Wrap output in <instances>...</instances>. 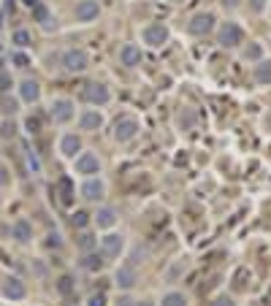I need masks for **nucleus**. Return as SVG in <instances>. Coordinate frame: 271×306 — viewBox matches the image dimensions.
Returning a JSON list of instances; mask_svg holds the SVG:
<instances>
[{
    "label": "nucleus",
    "instance_id": "obj_1",
    "mask_svg": "<svg viewBox=\"0 0 271 306\" xmlns=\"http://www.w3.org/2000/svg\"><path fill=\"white\" fill-rule=\"evenodd\" d=\"M87 65H90V57L84 49H68L62 54V68L68 73H82V71H87Z\"/></svg>",
    "mask_w": 271,
    "mask_h": 306
},
{
    "label": "nucleus",
    "instance_id": "obj_2",
    "mask_svg": "<svg viewBox=\"0 0 271 306\" xmlns=\"http://www.w3.org/2000/svg\"><path fill=\"white\" fill-rule=\"evenodd\" d=\"M82 95H84V101H87V103H92V106H106V103L111 101V92H108V87H106V84H101V82L84 84Z\"/></svg>",
    "mask_w": 271,
    "mask_h": 306
},
{
    "label": "nucleus",
    "instance_id": "obj_3",
    "mask_svg": "<svg viewBox=\"0 0 271 306\" xmlns=\"http://www.w3.org/2000/svg\"><path fill=\"white\" fill-rule=\"evenodd\" d=\"M241 38H244V33H241V27L236 25V22H225V25L220 27V33H217V44L225 46V49H233V46H239Z\"/></svg>",
    "mask_w": 271,
    "mask_h": 306
},
{
    "label": "nucleus",
    "instance_id": "obj_4",
    "mask_svg": "<svg viewBox=\"0 0 271 306\" xmlns=\"http://www.w3.org/2000/svg\"><path fill=\"white\" fill-rule=\"evenodd\" d=\"M212 27H215V14H209V11H201L187 22L190 36H206V33H212Z\"/></svg>",
    "mask_w": 271,
    "mask_h": 306
},
{
    "label": "nucleus",
    "instance_id": "obj_5",
    "mask_svg": "<svg viewBox=\"0 0 271 306\" xmlns=\"http://www.w3.org/2000/svg\"><path fill=\"white\" fill-rule=\"evenodd\" d=\"M73 114H76V106H73V101H68V98H57V101L52 103V119H54L57 125L71 122Z\"/></svg>",
    "mask_w": 271,
    "mask_h": 306
},
{
    "label": "nucleus",
    "instance_id": "obj_6",
    "mask_svg": "<svg viewBox=\"0 0 271 306\" xmlns=\"http://www.w3.org/2000/svg\"><path fill=\"white\" fill-rule=\"evenodd\" d=\"M136 136H138V122H136L133 117H122V119H117V125H114V138H117L119 144L133 141Z\"/></svg>",
    "mask_w": 271,
    "mask_h": 306
},
{
    "label": "nucleus",
    "instance_id": "obj_7",
    "mask_svg": "<svg viewBox=\"0 0 271 306\" xmlns=\"http://www.w3.org/2000/svg\"><path fill=\"white\" fill-rule=\"evenodd\" d=\"M168 41V27L160 25V22H152V25L144 27V44L149 46H163Z\"/></svg>",
    "mask_w": 271,
    "mask_h": 306
},
{
    "label": "nucleus",
    "instance_id": "obj_8",
    "mask_svg": "<svg viewBox=\"0 0 271 306\" xmlns=\"http://www.w3.org/2000/svg\"><path fill=\"white\" fill-rule=\"evenodd\" d=\"M101 247H103V255L106 257H119V252L125 250V239L119 233H106L101 239Z\"/></svg>",
    "mask_w": 271,
    "mask_h": 306
},
{
    "label": "nucleus",
    "instance_id": "obj_9",
    "mask_svg": "<svg viewBox=\"0 0 271 306\" xmlns=\"http://www.w3.org/2000/svg\"><path fill=\"white\" fill-rule=\"evenodd\" d=\"M114 282H117V287H122V290H130V287L138 282V274H136V268L130 263H122L117 268V274H114Z\"/></svg>",
    "mask_w": 271,
    "mask_h": 306
},
{
    "label": "nucleus",
    "instance_id": "obj_10",
    "mask_svg": "<svg viewBox=\"0 0 271 306\" xmlns=\"http://www.w3.org/2000/svg\"><path fill=\"white\" fill-rule=\"evenodd\" d=\"M76 171L79 174H87V176L90 174H101V160H98L92 152H82L76 157Z\"/></svg>",
    "mask_w": 271,
    "mask_h": 306
},
{
    "label": "nucleus",
    "instance_id": "obj_11",
    "mask_svg": "<svg viewBox=\"0 0 271 306\" xmlns=\"http://www.w3.org/2000/svg\"><path fill=\"white\" fill-rule=\"evenodd\" d=\"M3 296L11 298V301H22V298L27 296V287L22 279H16V276H11V279L3 282Z\"/></svg>",
    "mask_w": 271,
    "mask_h": 306
},
{
    "label": "nucleus",
    "instance_id": "obj_12",
    "mask_svg": "<svg viewBox=\"0 0 271 306\" xmlns=\"http://www.w3.org/2000/svg\"><path fill=\"white\" fill-rule=\"evenodd\" d=\"M98 11H101L98 0H79L76 3V19L79 22H92L98 16Z\"/></svg>",
    "mask_w": 271,
    "mask_h": 306
},
{
    "label": "nucleus",
    "instance_id": "obj_13",
    "mask_svg": "<svg viewBox=\"0 0 271 306\" xmlns=\"http://www.w3.org/2000/svg\"><path fill=\"white\" fill-rule=\"evenodd\" d=\"M119 62L128 68H136L141 65V49H138L136 44H125L122 49H119Z\"/></svg>",
    "mask_w": 271,
    "mask_h": 306
},
{
    "label": "nucleus",
    "instance_id": "obj_14",
    "mask_svg": "<svg viewBox=\"0 0 271 306\" xmlns=\"http://www.w3.org/2000/svg\"><path fill=\"white\" fill-rule=\"evenodd\" d=\"M19 95L25 103H36L38 98H41V84H38L36 79H25V82L19 84Z\"/></svg>",
    "mask_w": 271,
    "mask_h": 306
},
{
    "label": "nucleus",
    "instance_id": "obj_15",
    "mask_svg": "<svg viewBox=\"0 0 271 306\" xmlns=\"http://www.w3.org/2000/svg\"><path fill=\"white\" fill-rule=\"evenodd\" d=\"M11 239H16L19 244H27V241L33 239V225L27 222V219H16V222L11 225Z\"/></svg>",
    "mask_w": 271,
    "mask_h": 306
},
{
    "label": "nucleus",
    "instance_id": "obj_16",
    "mask_svg": "<svg viewBox=\"0 0 271 306\" xmlns=\"http://www.w3.org/2000/svg\"><path fill=\"white\" fill-rule=\"evenodd\" d=\"M103 182L101 179H87V182L82 184V198L84 201H101L103 198Z\"/></svg>",
    "mask_w": 271,
    "mask_h": 306
},
{
    "label": "nucleus",
    "instance_id": "obj_17",
    "mask_svg": "<svg viewBox=\"0 0 271 306\" xmlns=\"http://www.w3.org/2000/svg\"><path fill=\"white\" fill-rule=\"evenodd\" d=\"M79 125H82V130H98V128L103 125L101 111H95V108H87V111H82V117H79Z\"/></svg>",
    "mask_w": 271,
    "mask_h": 306
},
{
    "label": "nucleus",
    "instance_id": "obj_18",
    "mask_svg": "<svg viewBox=\"0 0 271 306\" xmlns=\"http://www.w3.org/2000/svg\"><path fill=\"white\" fill-rule=\"evenodd\" d=\"M79 149H82V141H79V136H73V133L62 136V141H60V152L65 154V157H76Z\"/></svg>",
    "mask_w": 271,
    "mask_h": 306
},
{
    "label": "nucleus",
    "instance_id": "obj_19",
    "mask_svg": "<svg viewBox=\"0 0 271 306\" xmlns=\"http://www.w3.org/2000/svg\"><path fill=\"white\" fill-rule=\"evenodd\" d=\"M92 219H95L98 228H114V222H117V211H114L111 206H103V209H98V214Z\"/></svg>",
    "mask_w": 271,
    "mask_h": 306
},
{
    "label": "nucleus",
    "instance_id": "obj_20",
    "mask_svg": "<svg viewBox=\"0 0 271 306\" xmlns=\"http://www.w3.org/2000/svg\"><path fill=\"white\" fill-rule=\"evenodd\" d=\"M252 76H255L258 84H271V60H258Z\"/></svg>",
    "mask_w": 271,
    "mask_h": 306
},
{
    "label": "nucleus",
    "instance_id": "obj_21",
    "mask_svg": "<svg viewBox=\"0 0 271 306\" xmlns=\"http://www.w3.org/2000/svg\"><path fill=\"white\" fill-rule=\"evenodd\" d=\"M103 255H98V252H84V257H82V268H87V271H92V274H95V271H101L103 268Z\"/></svg>",
    "mask_w": 271,
    "mask_h": 306
},
{
    "label": "nucleus",
    "instance_id": "obj_22",
    "mask_svg": "<svg viewBox=\"0 0 271 306\" xmlns=\"http://www.w3.org/2000/svg\"><path fill=\"white\" fill-rule=\"evenodd\" d=\"M176 122H179V128H182V130H193V128H195V122H198V117H195L193 108H182L179 117H176Z\"/></svg>",
    "mask_w": 271,
    "mask_h": 306
},
{
    "label": "nucleus",
    "instance_id": "obj_23",
    "mask_svg": "<svg viewBox=\"0 0 271 306\" xmlns=\"http://www.w3.org/2000/svg\"><path fill=\"white\" fill-rule=\"evenodd\" d=\"M33 16H36V22H41V25L46 27V30L52 27V14H49V8H46L44 3H38L36 8H33Z\"/></svg>",
    "mask_w": 271,
    "mask_h": 306
},
{
    "label": "nucleus",
    "instance_id": "obj_24",
    "mask_svg": "<svg viewBox=\"0 0 271 306\" xmlns=\"http://www.w3.org/2000/svg\"><path fill=\"white\" fill-rule=\"evenodd\" d=\"M16 108H19V103L14 98H8V95L0 98V114H16Z\"/></svg>",
    "mask_w": 271,
    "mask_h": 306
},
{
    "label": "nucleus",
    "instance_id": "obj_25",
    "mask_svg": "<svg viewBox=\"0 0 271 306\" xmlns=\"http://www.w3.org/2000/svg\"><path fill=\"white\" fill-rule=\"evenodd\" d=\"M60 190H62V204L65 206H71V201H73V187H71V179H60Z\"/></svg>",
    "mask_w": 271,
    "mask_h": 306
},
{
    "label": "nucleus",
    "instance_id": "obj_26",
    "mask_svg": "<svg viewBox=\"0 0 271 306\" xmlns=\"http://www.w3.org/2000/svg\"><path fill=\"white\" fill-rule=\"evenodd\" d=\"M163 306H187V298L182 293H168V296H163Z\"/></svg>",
    "mask_w": 271,
    "mask_h": 306
},
{
    "label": "nucleus",
    "instance_id": "obj_27",
    "mask_svg": "<svg viewBox=\"0 0 271 306\" xmlns=\"http://www.w3.org/2000/svg\"><path fill=\"white\" fill-rule=\"evenodd\" d=\"M57 290H60V296H71L73 293V279L71 276H60V279H57Z\"/></svg>",
    "mask_w": 271,
    "mask_h": 306
},
{
    "label": "nucleus",
    "instance_id": "obj_28",
    "mask_svg": "<svg viewBox=\"0 0 271 306\" xmlns=\"http://www.w3.org/2000/svg\"><path fill=\"white\" fill-rule=\"evenodd\" d=\"M261 57H263V49H261V44H250V46H247V49H244V60H261Z\"/></svg>",
    "mask_w": 271,
    "mask_h": 306
},
{
    "label": "nucleus",
    "instance_id": "obj_29",
    "mask_svg": "<svg viewBox=\"0 0 271 306\" xmlns=\"http://www.w3.org/2000/svg\"><path fill=\"white\" fill-rule=\"evenodd\" d=\"M76 244L82 247L84 252H90L92 247H95V236H90V233H79V239H76Z\"/></svg>",
    "mask_w": 271,
    "mask_h": 306
},
{
    "label": "nucleus",
    "instance_id": "obj_30",
    "mask_svg": "<svg viewBox=\"0 0 271 306\" xmlns=\"http://www.w3.org/2000/svg\"><path fill=\"white\" fill-rule=\"evenodd\" d=\"M71 222H73V228H87V222H90V214H87V211H73Z\"/></svg>",
    "mask_w": 271,
    "mask_h": 306
},
{
    "label": "nucleus",
    "instance_id": "obj_31",
    "mask_svg": "<svg viewBox=\"0 0 271 306\" xmlns=\"http://www.w3.org/2000/svg\"><path fill=\"white\" fill-rule=\"evenodd\" d=\"M14 44L16 46H30V33H27V30H16L14 33Z\"/></svg>",
    "mask_w": 271,
    "mask_h": 306
},
{
    "label": "nucleus",
    "instance_id": "obj_32",
    "mask_svg": "<svg viewBox=\"0 0 271 306\" xmlns=\"http://www.w3.org/2000/svg\"><path fill=\"white\" fill-rule=\"evenodd\" d=\"M11 87H14V82H11V76L5 71H0V95H5Z\"/></svg>",
    "mask_w": 271,
    "mask_h": 306
},
{
    "label": "nucleus",
    "instance_id": "obj_33",
    "mask_svg": "<svg viewBox=\"0 0 271 306\" xmlns=\"http://www.w3.org/2000/svg\"><path fill=\"white\" fill-rule=\"evenodd\" d=\"M11 62H14L16 68H27V65H30V60H27V54H22V51H16V54H11Z\"/></svg>",
    "mask_w": 271,
    "mask_h": 306
},
{
    "label": "nucleus",
    "instance_id": "obj_34",
    "mask_svg": "<svg viewBox=\"0 0 271 306\" xmlns=\"http://www.w3.org/2000/svg\"><path fill=\"white\" fill-rule=\"evenodd\" d=\"M87 306H106V293H92Z\"/></svg>",
    "mask_w": 271,
    "mask_h": 306
},
{
    "label": "nucleus",
    "instance_id": "obj_35",
    "mask_svg": "<svg viewBox=\"0 0 271 306\" xmlns=\"http://www.w3.org/2000/svg\"><path fill=\"white\" fill-rule=\"evenodd\" d=\"M27 130H30V133H38V130H41V117H27Z\"/></svg>",
    "mask_w": 271,
    "mask_h": 306
},
{
    "label": "nucleus",
    "instance_id": "obj_36",
    "mask_svg": "<svg viewBox=\"0 0 271 306\" xmlns=\"http://www.w3.org/2000/svg\"><path fill=\"white\" fill-rule=\"evenodd\" d=\"M14 133H16L14 122H3V125H0V136H3V138H11Z\"/></svg>",
    "mask_w": 271,
    "mask_h": 306
},
{
    "label": "nucleus",
    "instance_id": "obj_37",
    "mask_svg": "<svg viewBox=\"0 0 271 306\" xmlns=\"http://www.w3.org/2000/svg\"><path fill=\"white\" fill-rule=\"evenodd\" d=\"M8 182H11V171L5 168L3 163H0V187H5V184H8Z\"/></svg>",
    "mask_w": 271,
    "mask_h": 306
},
{
    "label": "nucleus",
    "instance_id": "obj_38",
    "mask_svg": "<svg viewBox=\"0 0 271 306\" xmlns=\"http://www.w3.org/2000/svg\"><path fill=\"white\" fill-rule=\"evenodd\" d=\"M212 306H236V304H233V298L220 296V298H215V301H212Z\"/></svg>",
    "mask_w": 271,
    "mask_h": 306
},
{
    "label": "nucleus",
    "instance_id": "obj_39",
    "mask_svg": "<svg viewBox=\"0 0 271 306\" xmlns=\"http://www.w3.org/2000/svg\"><path fill=\"white\" fill-rule=\"evenodd\" d=\"M250 8H252V11H258V14H261V11L266 8V0H250Z\"/></svg>",
    "mask_w": 271,
    "mask_h": 306
},
{
    "label": "nucleus",
    "instance_id": "obj_40",
    "mask_svg": "<svg viewBox=\"0 0 271 306\" xmlns=\"http://www.w3.org/2000/svg\"><path fill=\"white\" fill-rule=\"evenodd\" d=\"M46 239H49V241H46L49 247H60V244H62V241H60V236H57V233H49Z\"/></svg>",
    "mask_w": 271,
    "mask_h": 306
},
{
    "label": "nucleus",
    "instance_id": "obj_41",
    "mask_svg": "<svg viewBox=\"0 0 271 306\" xmlns=\"http://www.w3.org/2000/svg\"><path fill=\"white\" fill-rule=\"evenodd\" d=\"M239 3H241V0H222V5H228V8H236Z\"/></svg>",
    "mask_w": 271,
    "mask_h": 306
},
{
    "label": "nucleus",
    "instance_id": "obj_42",
    "mask_svg": "<svg viewBox=\"0 0 271 306\" xmlns=\"http://www.w3.org/2000/svg\"><path fill=\"white\" fill-rule=\"evenodd\" d=\"M22 3H25V5H27V8H36V5H38V3H41V0H22Z\"/></svg>",
    "mask_w": 271,
    "mask_h": 306
},
{
    "label": "nucleus",
    "instance_id": "obj_43",
    "mask_svg": "<svg viewBox=\"0 0 271 306\" xmlns=\"http://www.w3.org/2000/svg\"><path fill=\"white\" fill-rule=\"evenodd\" d=\"M133 301H130V298H122V301H119V306H130Z\"/></svg>",
    "mask_w": 271,
    "mask_h": 306
},
{
    "label": "nucleus",
    "instance_id": "obj_44",
    "mask_svg": "<svg viewBox=\"0 0 271 306\" xmlns=\"http://www.w3.org/2000/svg\"><path fill=\"white\" fill-rule=\"evenodd\" d=\"M136 306H155V304H149V301H138Z\"/></svg>",
    "mask_w": 271,
    "mask_h": 306
},
{
    "label": "nucleus",
    "instance_id": "obj_45",
    "mask_svg": "<svg viewBox=\"0 0 271 306\" xmlns=\"http://www.w3.org/2000/svg\"><path fill=\"white\" fill-rule=\"evenodd\" d=\"M0 51H3V46H0Z\"/></svg>",
    "mask_w": 271,
    "mask_h": 306
}]
</instances>
